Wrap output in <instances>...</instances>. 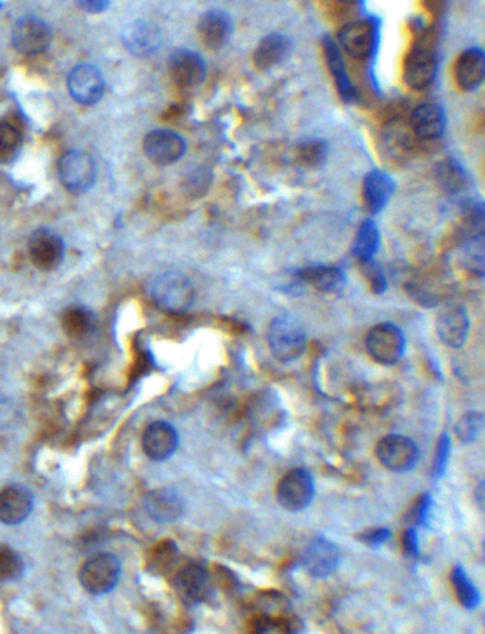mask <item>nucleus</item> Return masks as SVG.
<instances>
[{
	"label": "nucleus",
	"mask_w": 485,
	"mask_h": 634,
	"mask_svg": "<svg viewBox=\"0 0 485 634\" xmlns=\"http://www.w3.org/2000/svg\"><path fill=\"white\" fill-rule=\"evenodd\" d=\"M380 242L382 236L379 228L372 218H367L360 223L359 230L356 232L352 246L353 255L360 263L375 260L376 253L379 252Z\"/></svg>",
	"instance_id": "30"
},
{
	"label": "nucleus",
	"mask_w": 485,
	"mask_h": 634,
	"mask_svg": "<svg viewBox=\"0 0 485 634\" xmlns=\"http://www.w3.org/2000/svg\"><path fill=\"white\" fill-rule=\"evenodd\" d=\"M322 51L325 56L326 66L332 74L335 81L336 90L339 93L343 103L350 104L357 99V91L349 79V74L346 71L345 61L340 53L339 44L333 41L329 34L322 37Z\"/></svg>",
	"instance_id": "26"
},
{
	"label": "nucleus",
	"mask_w": 485,
	"mask_h": 634,
	"mask_svg": "<svg viewBox=\"0 0 485 634\" xmlns=\"http://www.w3.org/2000/svg\"><path fill=\"white\" fill-rule=\"evenodd\" d=\"M151 298L164 312L183 315L193 306L195 289L191 280L183 273L166 272L154 280Z\"/></svg>",
	"instance_id": "4"
},
{
	"label": "nucleus",
	"mask_w": 485,
	"mask_h": 634,
	"mask_svg": "<svg viewBox=\"0 0 485 634\" xmlns=\"http://www.w3.org/2000/svg\"><path fill=\"white\" fill-rule=\"evenodd\" d=\"M143 150L147 158L156 166H173L185 156L186 141L176 131L160 128L147 134Z\"/></svg>",
	"instance_id": "11"
},
{
	"label": "nucleus",
	"mask_w": 485,
	"mask_h": 634,
	"mask_svg": "<svg viewBox=\"0 0 485 634\" xmlns=\"http://www.w3.org/2000/svg\"><path fill=\"white\" fill-rule=\"evenodd\" d=\"M4 6V4H0V7Z\"/></svg>",
	"instance_id": "47"
},
{
	"label": "nucleus",
	"mask_w": 485,
	"mask_h": 634,
	"mask_svg": "<svg viewBox=\"0 0 485 634\" xmlns=\"http://www.w3.org/2000/svg\"><path fill=\"white\" fill-rule=\"evenodd\" d=\"M161 42L160 27L144 19L134 21L123 32L124 47L136 57L150 56L161 46Z\"/></svg>",
	"instance_id": "22"
},
{
	"label": "nucleus",
	"mask_w": 485,
	"mask_h": 634,
	"mask_svg": "<svg viewBox=\"0 0 485 634\" xmlns=\"http://www.w3.org/2000/svg\"><path fill=\"white\" fill-rule=\"evenodd\" d=\"M176 593L184 601L190 604L201 603L205 601L211 593L210 573L200 563H190L184 566L176 579Z\"/></svg>",
	"instance_id": "19"
},
{
	"label": "nucleus",
	"mask_w": 485,
	"mask_h": 634,
	"mask_svg": "<svg viewBox=\"0 0 485 634\" xmlns=\"http://www.w3.org/2000/svg\"><path fill=\"white\" fill-rule=\"evenodd\" d=\"M404 335L393 323L376 325L366 336V350L379 364H395L404 355Z\"/></svg>",
	"instance_id": "6"
},
{
	"label": "nucleus",
	"mask_w": 485,
	"mask_h": 634,
	"mask_svg": "<svg viewBox=\"0 0 485 634\" xmlns=\"http://www.w3.org/2000/svg\"><path fill=\"white\" fill-rule=\"evenodd\" d=\"M29 255L37 270L51 272L57 270L64 260V242L51 230H37L29 241Z\"/></svg>",
	"instance_id": "17"
},
{
	"label": "nucleus",
	"mask_w": 485,
	"mask_h": 634,
	"mask_svg": "<svg viewBox=\"0 0 485 634\" xmlns=\"http://www.w3.org/2000/svg\"><path fill=\"white\" fill-rule=\"evenodd\" d=\"M313 497H315L313 477L308 469L303 468L290 469L281 479L276 489L278 502L283 509L290 512H300L308 508Z\"/></svg>",
	"instance_id": "8"
},
{
	"label": "nucleus",
	"mask_w": 485,
	"mask_h": 634,
	"mask_svg": "<svg viewBox=\"0 0 485 634\" xmlns=\"http://www.w3.org/2000/svg\"><path fill=\"white\" fill-rule=\"evenodd\" d=\"M178 558V548L176 542L163 541L157 544L148 556V569L153 573L164 574L173 568Z\"/></svg>",
	"instance_id": "36"
},
{
	"label": "nucleus",
	"mask_w": 485,
	"mask_h": 634,
	"mask_svg": "<svg viewBox=\"0 0 485 634\" xmlns=\"http://www.w3.org/2000/svg\"><path fill=\"white\" fill-rule=\"evenodd\" d=\"M268 345L275 359L282 363L295 362L306 349L305 327L293 316H278L268 329Z\"/></svg>",
	"instance_id": "3"
},
{
	"label": "nucleus",
	"mask_w": 485,
	"mask_h": 634,
	"mask_svg": "<svg viewBox=\"0 0 485 634\" xmlns=\"http://www.w3.org/2000/svg\"><path fill=\"white\" fill-rule=\"evenodd\" d=\"M290 37L282 33H271L263 37L253 52V64L258 71H271L280 66L290 56L292 52Z\"/></svg>",
	"instance_id": "28"
},
{
	"label": "nucleus",
	"mask_w": 485,
	"mask_h": 634,
	"mask_svg": "<svg viewBox=\"0 0 485 634\" xmlns=\"http://www.w3.org/2000/svg\"><path fill=\"white\" fill-rule=\"evenodd\" d=\"M329 154V146L328 141L318 137H310L305 140L300 141L295 147V160L300 166L316 170L319 168L328 160Z\"/></svg>",
	"instance_id": "31"
},
{
	"label": "nucleus",
	"mask_w": 485,
	"mask_h": 634,
	"mask_svg": "<svg viewBox=\"0 0 485 634\" xmlns=\"http://www.w3.org/2000/svg\"><path fill=\"white\" fill-rule=\"evenodd\" d=\"M435 180L450 195L462 193L470 185L469 173L454 156H447L435 166Z\"/></svg>",
	"instance_id": "29"
},
{
	"label": "nucleus",
	"mask_w": 485,
	"mask_h": 634,
	"mask_svg": "<svg viewBox=\"0 0 485 634\" xmlns=\"http://www.w3.org/2000/svg\"><path fill=\"white\" fill-rule=\"evenodd\" d=\"M464 262L470 272L482 278L484 276V231L464 233Z\"/></svg>",
	"instance_id": "35"
},
{
	"label": "nucleus",
	"mask_w": 485,
	"mask_h": 634,
	"mask_svg": "<svg viewBox=\"0 0 485 634\" xmlns=\"http://www.w3.org/2000/svg\"><path fill=\"white\" fill-rule=\"evenodd\" d=\"M410 127L417 140L432 143L447 130V114L439 103H423L410 114Z\"/></svg>",
	"instance_id": "18"
},
{
	"label": "nucleus",
	"mask_w": 485,
	"mask_h": 634,
	"mask_svg": "<svg viewBox=\"0 0 485 634\" xmlns=\"http://www.w3.org/2000/svg\"><path fill=\"white\" fill-rule=\"evenodd\" d=\"M255 634H293V628L283 619L266 616L256 623Z\"/></svg>",
	"instance_id": "43"
},
{
	"label": "nucleus",
	"mask_w": 485,
	"mask_h": 634,
	"mask_svg": "<svg viewBox=\"0 0 485 634\" xmlns=\"http://www.w3.org/2000/svg\"><path fill=\"white\" fill-rule=\"evenodd\" d=\"M435 332L450 349H461L469 339L470 316L460 303H447L435 317Z\"/></svg>",
	"instance_id": "12"
},
{
	"label": "nucleus",
	"mask_w": 485,
	"mask_h": 634,
	"mask_svg": "<svg viewBox=\"0 0 485 634\" xmlns=\"http://www.w3.org/2000/svg\"><path fill=\"white\" fill-rule=\"evenodd\" d=\"M455 81L462 91L474 93L484 83L485 54L481 47H470L455 62Z\"/></svg>",
	"instance_id": "23"
},
{
	"label": "nucleus",
	"mask_w": 485,
	"mask_h": 634,
	"mask_svg": "<svg viewBox=\"0 0 485 634\" xmlns=\"http://www.w3.org/2000/svg\"><path fill=\"white\" fill-rule=\"evenodd\" d=\"M196 32L208 51H221L233 36V16L220 7L208 9L201 14L200 21L196 24Z\"/></svg>",
	"instance_id": "16"
},
{
	"label": "nucleus",
	"mask_w": 485,
	"mask_h": 634,
	"mask_svg": "<svg viewBox=\"0 0 485 634\" xmlns=\"http://www.w3.org/2000/svg\"><path fill=\"white\" fill-rule=\"evenodd\" d=\"M144 508L153 521L171 524L184 514V499L176 489L160 488L148 492L144 499Z\"/></svg>",
	"instance_id": "24"
},
{
	"label": "nucleus",
	"mask_w": 485,
	"mask_h": 634,
	"mask_svg": "<svg viewBox=\"0 0 485 634\" xmlns=\"http://www.w3.org/2000/svg\"><path fill=\"white\" fill-rule=\"evenodd\" d=\"M360 265H362L363 275L369 283L373 293L383 295L387 290V279H385L382 266L376 260H369V262L360 263Z\"/></svg>",
	"instance_id": "41"
},
{
	"label": "nucleus",
	"mask_w": 485,
	"mask_h": 634,
	"mask_svg": "<svg viewBox=\"0 0 485 634\" xmlns=\"http://www.w3.org/2000/svg\"><path fill=\"white\" fill-rule=\"evenodd\" d=\"M484 429V415L481 412H465L455 424V435L464 444H471L479 439Z\"/></svg>",
	"instance_id": "37"
},
{
	"label": "nucleus",
	"mask_w": 485,
	"mask_h": 634,
	"mask_svg": "<svg viewBox=\"0 0 485 634\" xmlns=\"http://www.w3.org/2000/svg\"><path fill=\"white\" fill-rule=\"evenodd\" d=\"M403 548L409 558L414 561L420 558L419 534L414 526H410L403 535Z\"/></svg>",
	"instance_id": "45"
},
{
	"label": "nucleus",
	"mask_w": 485,
	"mask_h": 634,
	"mask_svg": "<svg viewBox=\"0 0 485 634\" xmlns=\"http://www.w3.org/2000/svg\"><path fill=\"white\" fill-rule=\"evenodd\" d=\"M409 53L404 59L403 79L413 90H424L434 83L439 71L437 54V32L434 27L419 31Z\"/></svg>",
	"instance_id": "1"
},
{
	"label": "nucleus",
	"mask_w": 485,
	"mask_h": 634,
	"mask_svg": "<svg viewBox=\"0 0 485 634\" xmlns=\"http://www.w3.org/2000/svg\"><path fill=\"white\" fill-rule=\"evenodd\" d=\"M52 29L43 19L27 14L21 17L12 29V46L22 54H39L52 43Z\"/></svg>",
	"instance_id": "9"
},
{
	"label": "nucleus",
	"mask_w": 485,
	"mask_h": 634,
	"mask_svg": "<svg viewBox=\"0 0 485 634\" xmlns=\"http://www.w3.org/2000/svg\"><path fill=\"white\" fill-rule=\"evenodd\" d=\"M452 582L454 586L455 594L459 599L460 603L469 610H474L481 604V593L479 589L472 583L469 574L465 569L460 564H457L452 572Z\"/></svg>",
	"instance_id": "33"
},
{
	"label": "nucleus",
	"mask_w": 485,
	"mask_h": 634,
	"mask_svg": "<svg viewBox=\"0 0 485 634\" xmlns=\"http://www.w3.org/2000/svg\"><path fill=\"white\" fill-rule=\"evenodd\" d=\"M67 89L76 103L93 106L101 100L106 81L101 71L93 64H79L67 77Z\"/></svg>",
	"instance_id": "15"
},
{
	"label": "nucleus",
	"mask_w": 485,
	"mask_h": 634,
	"mask_svg": "<svg viewBox=\"0 0 485 634\" xmlns=\"http://www.w3.org/2000/svg\"><path fill=\"white\" fill-rule=\"evenodd\" d=\"M433 509V498L430 494H423L417 501H415L414 506H413L412 511H410V521H412L413 526L417 528V526H427L430 521V515H432Z\"/></svg>",
	"instance_id": "42"
},
{
	"label": "nucleus",
	"mask_w": 485,
	"mask_h": 634,
	"mask_svg": "<svg viewBox=\"0 0 485 634\" xmlns=\"http://www.w3.org/2000/svg\"><path fill=\"white\" fill-rule=\"evenodd\" d=\"M120 573V561L114 554H99L84 562L79 581L89 593L104 594L116 588Z\"/></svg>",
	"instance_id": "5"
},
{
	"label": "nucleus",
	"mask_w": 485,
	"mask_h": 634,
	"mask_svg": "<svg viewBox=\"0 0 485 634\" xmlns=\"http://www.w3.org/2000/svg\"><path fill=\"white\" fill-rule=\"evenodd\" d=\"M24 134L14 124L0 123V166L12 164L21 154Z\"/></svg>",
	"instance_id": "34"
},
{
	"label": "nucleus",
	"mask_w": 485,
	"mask_h": 634,
	"mask_svg": "<svg viewBox=\"0 0 485 634\" xmlns=\"http://www.w3.org/2000/svg\"><path fill=\"white\" fill-rule=\"evenodd\" d=\"M450 452H452V440H450L449 434L444 432L440 437L437 449H435L434 459H433V478L440 479L444 477L447 465H449Z\"/></svg>",
	"instance_id": "40"
},
{
	"label": "nucleus",
	"mask_w": 485,
	"mask_h": 634,
	"mask_svg": "<svg viewBox=\"0 0 485 634\" xmlns=\"http://www.w3.org/2000/svg\"><path fill=\"white\" fill-rule=\"evenodd\" d=\"M62 325L69 337L81 339L94 329V315L84 306H71L63 313Z\"/></svg>",
	"instance_id": "32"
},
{
	"label": "nucleus",
	"mask_w": 485,
	"mask_h": 634,
	"mask_svg": "<svg viewBox=\"0 0 485 634\" xmlns=\"http://www.w3.org/2000/svg\"><path fill=\"white\" fill-rule=\"evenodd\" d=\"M57 173L64 188L71 193H86L96 183V163L89 154L81 150L67 151L63 154Z\"/></svg>",
	"instance_id": "7"
},
{
	"label": "nucleus",
	"mask_w": 485,
	"mask_h": 634,
	"mask_svg": "<svg viewBox=\"0 0 485 634\" xmlns=\"http://www.w3.org/2000/svg\"><path fill=\"white\" fill-rule=\"evenodd\" d=\"M33 509V497L22 485H9L0 491V522L19 525Z\"/></svg>",
	"instance_id": "27"
},
{
	"label": "nucleus",
	"mask_w": 485,
	"mask_h": 634,
	"mask_svg": "<svg viewBox=\"0 0 485 634\" xmlns=\"http://www.w3.org/2000/svg\"><path fill=\"white\" fill-rule=\"evenodd\" d=\"M392 532L387 528H372L359 535V541L367 546H382L389 541Z\"/></svg>",
	"instance_id": "44"
},
{
	"label": "nucleus",
	"mask_w": 485,
	"mask_h": 634,
	"mask_svg": "<svg viewBox=\"0 0 485 634\" xmlns=\"http://www.w3.org/2000/svg\"><path fill=\"white\" fill-rule=\"evenodd\" d=\"M300 285H308L326 295H338L345 289V272L338 266L312 265L293 273Z\"/></svg>",
	"instance_id": "25"
},
{
	"label": "nucleus",
	"mask_w": 485,
	"mask_h": 634,
	"mask_svg": "<svg viewBox=\"0 0 485 634\" xmlns=\"http://www.w3.org/2000/svg\"><path fill=\"white\" fill-rule=\"evenodd\" d=\"M382 21L367 16L350 19L340 27L338 41L340 47L356 61H370L379 49Z\"/></svg>",
	"instance_id": "2"
},
{
	"label": "nucleus",
	"mask_w": 485,
	"mask_h": 634,
	"mask_svg": "<svg viewBox=\"0 0 485 634\" xmlns=\"http://www.w3.org/2000/svg\"><path fill=\"white\" fill-rule=\"evenodd\" d=\"M77 6L87 14H103L110 6V2L109 0H81V2H77Z\"/></svg>",
	"instance_id": "46"
},
{
	"label": "nucleus",
	"mask_w": 485,
	"mask_h": 634,
	"mask_svg": "<svg viewBox=\"0 0 485 634\" xmlns=\"http://www.w3.org/2000/svg\"><path fill=\"white\" fill-rule=\"evenodd\" d=\"M24 563L21 554L7 546L0 548V579L14 581L24 573Z\"/></svg>",
	"instance_id": "38"
},
{
	"label": "nucleus",
	"mask_w": 485,
	"mask_h": 634,
	"mask_svg": "<svg viewBox=\"0 0 485 634\" xmlns=\"http://www.w3.org/2000/svg\"><path fill=\"white\" fill-rule=\"evenodd\" d=\"M211 183H213V174L208 170H196L191 173L184 181V193L190 198H201L208 193Z\"/></svg>",
	"instance_id": "39"
},
{
	"label": "nucleus",
	"mask_w": 485,
	"mask_h": 634,
	"mask_svg": "<svg viewBox=\"0 0 485 634\" xmlns=\"http://www.w3.org/2000/svg\"><path fill=\"white\" fill-rule=\"evenodd\" d=\"M342 552L328 538L316 536L308 544L302 554L306 573L313 579H326L339 569Z\"/></svg>",
	"instance_id": "10"
},
{
	"label": "nucleus",
	"mask_w": 485,
	"mask_h": 634,
	"mask_svg": "<svg viewBox=\"0 0 485 634\" xmlns=\"http://www.w3.org/2000/svg\"><path fill=\"white\" fill-rule=\"evenodd\" d=\"M178 432L166 421L151 422L143 434V449L153 461H166L178 449Z\"/></svg>",
	"instance_id": "21"
},
{
	"label": "nucleus",
	"mask_w": 485,
	"mask_h": 634,
	"mask_svg": "<svg viewBox=\"0 0 485 634\" xmlns=\"http://www.w3.org/2000/svg\"><path fill=\"white\" fill-rule=\"evenodd\" d=\"M395 193V183L390 174L375 168L363 178L362 198L367 213L376 215L382 213Z\"/></svg>",
	"instance_id": "20"
},
{
	"label": "nucleus",
	"mask_w": 485,
	"mask_h": 634,
	"mask_svg": "<svg viewBox=\"0 0 485 634\" xmlns=\"http://www.w3.org/2000/svg\"><path fill=\"white\" fill-rule=\"evenodd\" d=\"M377 459L393 472H409L419 461V449L413 440L403 435H387L376 449Z\"/></svg>",
	"instance_id": "13"
},
{
	"label": "nucleus",
	"mask_w": 485,
	"mask_h": 634,
	"mask_svg": "<svg viewBox=\"0 0 485 634\" xmlns=\"http://www.w3.org/2000/svg\"><path fill=\"white\" fill-rule=\"evenodd\" d=\"M168 71L176 86L184 90H194L205 80L206 63L198 52L176 49L168 59Z\"/></svg>",
	"instance_id": "14"
}]
</instances>
